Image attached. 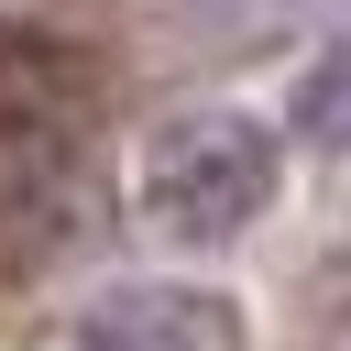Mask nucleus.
<instances>
[{"mask_svg": "<svg viewBox=\"0 0 351 351\" xmlns=\"http://www.w3.org/2000/svg\"><path fill=\"white\" fill-rule=\"evenodd\" d=\"M274 208V132L241 110H186L143 143V219L165 241H230Z\"/></svg>", "mask_w": 351, "mask_h": 351, "instance_id": "1", "label": "nucleus"}, {"mask_svg": "<svg viewBox=\"0 0 351 351\" xmlns=\"http://www.w3.org/2000/svg\"><path fill=\"white\" fill-rule=\"evenodd\" d=\"M33 351H241V307L208 285H121L66 329H44Z\"/></svg>", "mask_w": 351, "mask_h": 351, "instance_id": "2", "label": "nucleus"}, {"mask_svg": "<svg viewBox=\"0 0 351 351\" xmlns=\"http://www.w3.org/2000/svg\"><path fill=\"white\" fill-rule=\"evenodd\" d=\"M66 208H77L66 143L11 121V132H0V230H11V241H44V230H66Z\"/></svg>", "mask_w": 351, "mask_h": 351, "instance_id": "3", "label": "nucleus"}, {"mask_svg": "<svg viewBox=\"0 0 351 351\" xmlns=\"http://www.w3.org/2000/svg\"><path fill=\"white\" fill-rule=\"evenodd\" d=\"M296 132H307V143H329V154H351V33H340V44H318V66L296 77Z\"/></svg>", "mask_w": 351, "mask_h": 351, "instance_id": "4", "label": "nucleus"}]
</instances>
